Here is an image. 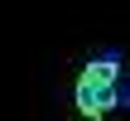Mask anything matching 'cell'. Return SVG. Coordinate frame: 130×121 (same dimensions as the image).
Returning a JSON list of instances; mask_svg holds the SVG:
<instances>
[{"mask_svg":"<svg viewBox=\"0 0 130 121\" xmlns=\"http://www.w3.org/2000/svg\"><path fill=\"white\" fill-rule=\"evenodd\" d=\"M116 107V82H96V78H77V112L82 116H101Z\"/></svg>","mask_w":130,"mask_h":121,"instance_id":"6da1fadb","label":"cell"},{"mask_svg":"<svg viewBox=\"0 0 130 121\" xmlns=\"http://www.w3.org/2000/svg\"><path fill=\"white\" fill-rule=\"evenodd\" d=\"M87 78H96V82H121V68H116V53H111V58H96V63L87 68Z\"/></svg>","mask_w":130,"mask_h":121,"instance_id":"7a4b0ae2","label":"cell"}]
</instances>
